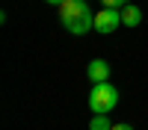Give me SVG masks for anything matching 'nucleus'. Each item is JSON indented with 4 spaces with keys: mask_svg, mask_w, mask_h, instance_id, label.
<instances>
[{
    "mask_svg": "<svg viewBox=\"0 0 148 130\" xmlns=\"http://www.w3.org/2000/svg\"><path fill=\"white\" fill-rule=\"evenodd\" d=\"M101 3H104L107 9H121V6H125V0H101Z\"/></svg>",
    "mask_w": 148,
    "mask_h": 130,
    "instance_id": "nucleus-7",
    "label": "nucleus"
},
{
    "mask_svg": "<svg viewBox=\"0 0 148 130\" xmlns=\"http://www.w3.org/2000/svg\"><path fill=\"white\" fill-rule=\"evenodd\" d=\"M86 77H89L92 83H104L110 77V65H107V59H92L89 65H86Z\"/></svg>",
    "mask_w": 148,
    "mask_h": 130,
    "instance_id": "nucleus-4",
    "label": "nucleus"
},
{
    "mask_svg": "<svg viewBox=\"0 0 148 130\" xmlns=\"http://www.w3.org/2000/svg\"><path fill=\"white\" fill-rule=\"evenodd\" d=\"M89 130H113V121L107 118V112H95V118L89 121Z\"/></svg>",
    "mask_w": 148,
    "mask_h": 130,
    "instance_id": "nucleus-6",
    "label": "nucleus"
},
{
    "mask_svg": "<svg viewBox=\"0 0 148 130\" xmlns=\"http://www.w3.org/2000/svg\"><path fill=\"white\" fill-rule=\"evenodd\" d=\"M45 3H51V6H62L65 0H45Z\"/></svg>",
    "mask_w": 148,
    "mask_h": 130,
    "instance_id": "nucleus-9",
    "label": "nucleus"
},
{
    "mask_svg": "<svg viewBox=\"0 0 148 130\" xmlns=\"http://www.w3.org/2000/svg\"><path fill=\"white\" fill-rule=\"evenodd\" d=\"M121 24V9H101L95 15V33H104V35H110L116 27Z\"/></svg>",
    "mask_w": 148,
    "mask_h": 130,
    "instance_id": "nucleus-3",
    "label": "nucleus"
},
{
    "mask_svg": "<svg viewBox=\"0 0 148 130\" xmlns=\"http://www.w3.org/2000/svg\"><path fill=\"white\" fill-rule=\"evenodd\" d=\"M113 130H133L130 124H113Z\"/></svg>",
    "mask_w": 148,
    "mask_h": 130,
    "instance_id": "nucleus-8",
    "label": "nucleus"
},
{
    "mask_svg": "<svg viewBox=\"0 0 148 130\" xmlns=\"http://www.w3.org/2000/svg\"><path fill=\"white\" fill-rule=\"evenodd\" d=\"M116 103H119V92H116V86H110L107 80L92 86V92H89V106H92V112H110Z\"/></svg>",
    "mask_w": 148,
    "mask_h": 130,
    "instance_id": "nucleus-2",
    "label": "nucleus"
},
{
    "mask_svg": "<svg viewBox=\"0 0 148 130\" xmlns=\"http://www.w3.org/2000/svg\"><path fill=\"white\" fill-rule=\"evenodd\" d=\"M142 21V12H139V6H121V24L125 27H136V24Z\"/></svg>",
    "mask_w": 148,
    "mask_h": 130,
    "instance_id": "nucleus-5",
    "label": "nucleus"
},
{
    "mask_svg": "<svg viewBox=\"0 0 148 130\" xmlns=\"http://www.w3.org/2000/svg\"><path fill=\"white\" fill-rule=\"evenodd\" d=\"M59 18L71 35H83L95 30V15L89 12V0H65L59 6Z\"/></svg>",
    "mask_w": 148,
    "mask_h": 130,
    "instance_id": "nucleus-1",
    "label": "nucleus"
}]
</instances>
